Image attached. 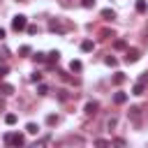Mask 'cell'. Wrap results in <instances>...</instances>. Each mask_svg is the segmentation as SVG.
Wrapping results in <instances>:
<instances>
[{
	"label": "cell",
	"instance_id": "cell-1",
	"mask_svg": "<svg viewBox=\"0 0 148 148\" xmlns=\"http://www.w3.org/2000/svg\"><path fill=\"white\" fill-rule=\"evenodd\" d=\"M25 28H28V16H23V14H16V16L12 18V30L21 32V30H25Z\"/></svg>",
	"mask_w": 148,
	"mask_h": 148
},
{
	"label": "cell",
	"instance_id": "cell-2",
	"mask_svg": "<svg viewBox=\"0 0 148 148\" xmlns=\"http://www.w3.org/2000/svg\"><path fill=\"white\" fill-rule=\"evenodd\" d=\"M5 143H7V146H23V143H25V136L18 134V132H16V134L7 132V134H5Z\"/></svg>",
	"mask_w": 148,
	"mask_h": 148
},
{
	"label": "cell",
	"instance_id": "cell-3",
	"mask_svg": "<svg viewBox=\"0 0 148 148\" xmlns=\"http://www.w3.org/2000/svg\"><path fill=\"white\" fill-rule=\"evenodd\" d=\"M141 58V51L139 49H127L125 51V62H136Z\"/></svg>",
	"mask_w": 148,
	"mask_h": 148
},
{
	"label": "cell",
	"instance_id": "cell-4",
	"mask_svg": "<svg viewBox=\"0 0 148 148\" xmlns=\"http://www.w3.org/2000/svg\"><path fill=\"white\" fill-rule=\"evenodd\" d=\"M97 111H99V104H97V102H92V99H90V102H88V104H86V116H95V113H97Z\"/></svg>",
	"mask_w": 148,
	"mask_h": 148
},
{
	"label": "cell",
	"instance_id": "cell-5",
	"mask_svg": "<svg viewBox=\"0 0 148 148\" xmlns=\"http://www.w3.org/2000/svg\"><path fill=\"white\" fill-rule=\"evenodd\" d=\"M113 102H116V104H125V102H127V92H123V90H118V92L113 95Z\"/></svg>",
	"mask_w": 148,
	"mask_h": 148
},
{
	"label": "cell",
	"instance_id": "cell-6",
	"mask_svg": "<svg viewBox=\"0 0 148 148\" xmlns=\"http://www.w3.org/2000/svg\"><path fill=\"white\" fill-rule=\"evenodd\" d=\"M102 18H104V21H113V18H116V12L106 7V9H102Z\"/></svg>",
	"mask_w": 148,
	"mask_h": 148
},
{
	"label": "cell",
	"instance_id": "cell-7",
	"mask_svg": "<svg viewBox=\"0 0 148 148\" xmlns=\"http://www.w3.org/2000/svg\"><path fill=\"white\" fill-rule=\"evenodd\" d=\"M92 49H95V44H92L90 39H83V42H81V51H86V53H90Z\"/></svg>",
	"mask_w": 148,
	"mask_h": 148
},
{
	"label": "cell",
	"instance_id": "cell-8",
	"mask_svg": "<svg viewBox=\"0 0 148 148\" xmlns=\"http://www.w3.org/2000/svg\"><path fill=\"white\" fill-rule=\"evenodd\" d=\"M46 60H49V62H58V60H60V51H51V53H46Z\"/></svg>",
	"mask_w": 148,
	"mask_h": 148
},
{
	"label": "cell",
	"instance_id": "cell-9",
	"mask_svg": "<svg viewBox=\"0 0 148 148\" xmlns=\"http://www.w3.org/2000/svg\"><path fill=\"white\" fill-rule=\"evenodd\" d=\"M0 92H2V95H12V92H14V86H12V83H2V86H0Z\"/></svg>",
	"mask_w": 148,
	"mask_h": 148
},
{
	"label": "cell",
	"instance_id": "cell-10",
	"mask_svg": "<svg viewBox=\"0 0 148 148\" xmlns=\"http://www.w3.org/2000/svg\"><path fill=\"white\" fill-rule=\"evenodd\" d=\"M146 9H148V5H146V0H136V12H139V14H143Z\"/></svg>",
	"mask_w": 148,
	"mask_h": 148
},
{
	"label": "cell",
	"instance_id": "cell-11",
	"mask_svg": "<svg viewBox=\"0 0 148 148\" xmlns=\"http://www.w3.org/2000/svg\"><path fill=\"white\" fill-rule=\"evenodd\" d=\"M49 30H53V32H62V25H60L58 21H51V23H49Z\"/></svg>",
	"mask_w": 148,
	"mask_h": 148
},
{
	"label": "cell",
	"instance_id": "cell-12",
	"mask_svg": "<svg viewBox=\"0 0 148 148\" xmlns=\"http://www.w3.org/2000/svg\"><path fill=\"white\" fill-rule=\"evenodd\" d=\"M81 67H83L81 60H72V62H69V69H72V72H81Z\"/></svg>",
	"mask_w": 148,
	"mask_h": 148
},
{
	"label": "cell",
	"instance_id": "cell-13",
	"mask_svg": "<svg viewBox=\"0 0 148 148\" xmlns=\"http://www.w3.org/2000/svg\"><path fill=\"white\" fill-rule=\"evenodd\" d=\"M25 132H28V134H37V132H39V127H37L35 123H28V125H25Z\"/></svg>",
	"mask_w": 148,
	"mask_h": 148
},
{
	"label": "cell",
	"instance_id": "cell-14",
	"mask_svg": "<svg viewBox=\"0 0 148 148\" xmlns=\"http://www.w3.org/2000/svg\"><path fill=\"white\" fill-rule=\"evenodd\" d=\"M113 49H118V51H123V49H127V44H125V39H116V42H113Z\"/></svg>",
	"mask_w": 148,
	"mask_h": 148
},
{
	"label": "cell",
	"instance_id": "cell-15",
	"mask_svg": "<svg viewBox=\"0 0 148 148\" xmlns=\"http://www.w3.org/2000/svg\"><path fill=\"white\" fill-rule=\"evenodd\" d=\"M132 92H134V95H143V83H141V81H139V83H134Z\"/></svg>",
	"mask_w": 148,
	"mask_h": 148
},
{
	"label": "cell",
	"instance_id": "cell-16",
	"mask_svg": "<svg viewBox=\"0 0 148 148\" xmlns=\"http://www.w3.org/2000/svg\"><path fill=\"white\" fill-rule=\"evenodd\" d=\"M46 125H49V127L58 125V116H53V113H51V116H46Z\"/></svg>",
	"mask_w": 148,
	"mask_h": 148
},
{
	"label": "cell",
	"instance_id": "cell-17",
	"mask_svg": "<svg viewBox=\"0 0 148 148\" xmlns=\"http://www.w3.org/2000/svg\"><path fill=\"white\" fill-rule=\"evenodd\" d=\"M104 62H106L109 67H116V65H118V60H116L113 56H106V58H104Z\"/></svg>",
	"mask_w": 148,
	"mask_h": 148
},
{
	"label": "cell",
	"instance_id": "cell-18",
	"mask_svg": "<svg viewBox=\"0 0 148 148\" xmlns=\"http://www.w3.org/2000/svg\"><path fill=\"white\" fill-rule=\"evenodd\" d=\"M123 81H125V74H123V72H118V74L113 76V83H116V86H120Z\"/></svg>",
	"mask_w": 148,
	"mask_h": 148
},
{
	"label": "cell",
	"instance_id": "cell-19",
	"mask_svg": "<svg viewBox=\"0 0 148 148\" xmlns=\"http://www.w3.org/2000/svg\"><path fill=\"white\" fill-rule=\"evenodd\" d=\"M5 123H7V125H14V123H16V113H7V116H5Z\"/></svg>",
	"mask_w": 148,
	"mask_h": 148
},
{
	"label": "cell",
	"instance_id": "cell-20",
	"mask_svg": "<svg viewBox=\"0 0 148 148\" xmlns=\"http://www.w3.org/2000/svg\"><path fill=\"white\" fill-rule=\"evenodd\" d=\"M130 116H132V120H139V106H132L130 109Z\"/></svg>",
	"mask_w": 148,
	"mask_h": 148
},
{
	"label": "cell",
	"instance_id": "cell-21",
	"mask_svg": "<svg viewBox=\"0 0 148 148\" xmlns=\"http://www.w3.org/2000/svg\"><path fill=\"white\" fill-rule=\"evenodd\" d=\"M35 62H46V53H35Z\"/></svg>",
	"mask_w": 148,
	"mask_h": 148
},
{
	"label": "cell",
	"instance_id": "cell-22",
	"mask_svg": "<svg viewBox=\"0 0 148 148\" xmlns=\"http://www.w3.org/2000/svg\"><path fill=\"white\" fill-rule=\"evenodd\" d=\"M81 7L90 9V7H95V0H81Z\"/></svg>",
	"mask_w": 148,
	"mask_h": 148
},
{
	"label": "cell",
	"instance_id": "cell-23",
	"mask_svg": "<svg viewBox=\"0 0 148 148\" xmlns=\"http://www.w3.org/2000/svg\"><path fill=\"white\" fill-rule=\"evenodd\" d=\"M37 92H39V95H46V92H49V86H44V83H39V88H37Z\"/></svg>",
	"mask_w": 148,
	"mask_h": 148
},
{
	"label": "cell",
	"instance_id": "cell-24",
	"mask_svg": "<svg viewBox=\"0 0 148 148\" xmlns=\"http://www.w3.org/2000/svg\"><path fill=\"white\" fill-rule=\"evenodd\" d=\"M30 51H32V49H30V46H21V49H18V53H21V56H28V53H30Z\"/></svg>",
	"mask_w": 148,
	"mask_h": 148
},
{
	"label": "cell",
	"instance_id": "cell-25",
	"mask_svg": "<svg viewBox=\"0 0 148 148\" xmlns=\"http://www.w3.org/2000/svg\"><path fill=\"white\" fill-rule=\"evenodd\" d=\"M30 81H35V83H39V81H42V74H39V72H35V74L30 76Z\"/></svg>",
	"mask_w": 148,
	"mask_h": 148
},
{
	"label": "cell",
	"instance_id": "cell-26",
	"mask_svg": "<svg viewBox=\"0 0 148 148\" xmlns=\"http://www.w3.org/2000/svg\"><path fill=\"white\" fill-rule=\"evenodd\" d=\"M7 72H9V69H7V67H5V65H0V81H2V79H5V76H7Z\"/></svg>",
	"mask_w": 148,
	"mask_h": 148
},
{
	"label": "cell",
	"instance_id": "cell-27",
	"mask_svg": "<svg viewBox=\"0 0 148 148\" xmlns=\"http://www.w3.org/2000/svg\"><path fill=\"white\" fill-rule=\"evenodd\" d=\"M106 127H109V130H111V127H116V118H113V116L106 120Z\"/></svg>",
	"mask_w": 148,
	"mask_h": 148
},
{
	"label": "cell",
	"instance_id": "cell-28",
	"mask_svg": "<svg viewBox=\"0 0 148 148\" xmlns=\"http://www.w3.org/2000/svg\"><path fill=\"white\" fill-rule=\"evenodd\" d=\"M25 30H28V32H30V35H35V32H37V25H28V28H25Z\"/></svg>",
	"mask_w": 148,
	"mask_h": 148
},
{
	"label": "cell",
	"instance_id": "cell-29",
	"mask_svg": "<svg viewBox=\"0 0 148 148\" xmlns=\"http://www.w3.org/2000/svg\"><path fill=\"white\" fill-rule=\"evenodd\" d=\"M139 81H141V83H146V81H148V72H143V74L139 76Z\"/></svg>",
	"mask_w": 148,
	"mask_h": 148
},
{
	"label": "cell",
	"instance_id": "cell-30",
	"mask_svg": "<svg viewBox=\"0 0 148 148\" xmlns=\"http://www.w3.org/2000/svg\"><path fill=\"white\" fill-rule=\"evenodd\" d=\"M2 39H5V30L0 28V42H2Z\"/></svg>",
	"mask_w": 148,
	"mask_h": 148
}]
</instances>
